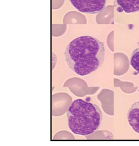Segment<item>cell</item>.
Returning a JSON list of instances; mask_svg holds the SVG:
<instances>
[{
  "instance_id": "6",
  "label": "cell",
  "mask_w": 139,
  "mask_h": 146,
  "mask_svg": "<svg viewBox=\"0 0 139 146\" xmlns=\"http://www.w3.org/2000/svg\"><path fill=\"white\" fill-rule=\"evenodd\" d=\"M130 64L135 71L139 74V48H137L132 53L130 58Z\"/></svg>"
},
{
  "instance_id": "2",
  "label": "cell",
  "mask_w": 139,
  "mask_h": 146,
  "mask_svg": "<svg viewBox=\"0 0 139 146\" xmlns=\"http://www.w3.org/2000/svg\"><path fill=\"white\" fill-rule=\"evenodd\" d=\"M69 129L81 136H87L97 131L102 121L100 107L82 99L74 100L67 110Z\"/></svg>"
},
{
  "instance_id": "5",
  "label": "cell",
  "mask_w": 139,
  "mask_h": 146,
  "mask_svg": "<svg viewBox=\"0 0 139 146\" xmlns=\"http://www.w3.org/2000/svg\"><path fill=\"white\" fill-rule=\"evenodd\" d=\"M116 4L126 13L139 12V0H115Z\"/></svg>"
},
{
  "instance_id": "3",
  "label": "cell",
  "mask_w": 139,
  "mask_h": 146,
  "mask_svg": "<svg viewBox=\"0 0 139 146\" xmlns=\"http://www.w3.org/2000/svg\"><path fill=\"white\" fill-rule=\"evenodd\" d=\"M80 12L86 14H97L103 11L106 0H69Z\"/></svg>"
},
{
  "instance_id": "1",
  "label": "cell",
  "mask_w": 139,
  "mask_h": 146,
  "mask_svg": "<svg viewBox=\"0 0 139 146\" xmlns=\"http://www.w3.org/2000/svg\"><path fill=\"white\" fill-rule=\"evenodd\" d=\"M64 54L73 72L86 76L102 66L105 59V46L102 42L92 36H80L69 43Z\"/></svg>"
},
{
  "instance_id": "4",
  "label": "cell",
  "mask_w": 139,
  "mask_h": 146,
  "mask_svg": "<svg viewBox=\"0 0 139 146\" xmlns=\"http://www.w3.org/2000/svg\"><path fill=\"white\" fill-rule=\"evenodd\" d=\"M128 119L130 126L139 134V101L131 106L128 113Z\"/></svg>"
}]
</instances>
